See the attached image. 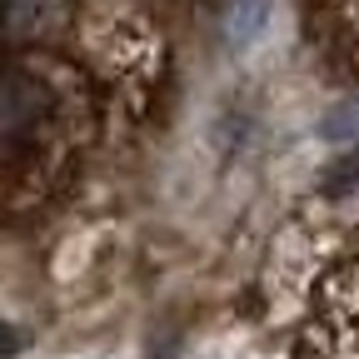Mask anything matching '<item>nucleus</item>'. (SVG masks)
Returning <instances> with one entry per match:
<instances>
[{"instance_id": "obj_1", "label": "nucleus", "mask_w": 359, "mask_h": 359, "mask_svg": "<svg viewBox=\"0 0 359 359\" xmlns=\"http://www.w3.org/2000/svg\"><path fill=\"white\" fill-rule=\"evenodd\" d=\"M55 100L35 75L20 70H0V145H20L50 120Z\"/></svg>"}, {"instance_id": "obj_2", "label": "nucleus", "mask_w": 359, "mask_h": 359, "mask_svg": "<svg viewBox=\"0 0 359 359\" xmlns=\"http://www.w3.org/2000/svg\"><path fill=\"white\" fill-rule=\"evenodd\" d=\"M40 6L45 0H0V15H6L11 30H30L40 20Z\"/></svg>"}, {"instance_id": "obj_3", "label": "nucleus", "mask_w": 359, "mask_h": 359, "mask_svg": "<svg viewBox=\"0 0 359 359\" xmlns=\"http://www.w3.org/2000/svg\"><path fill=\"white\" fill-rule=\"evenodd\" d=\"M15 349H20V339H15V330L0 320V359H15Z\"/></svg>"}]
</instances>
